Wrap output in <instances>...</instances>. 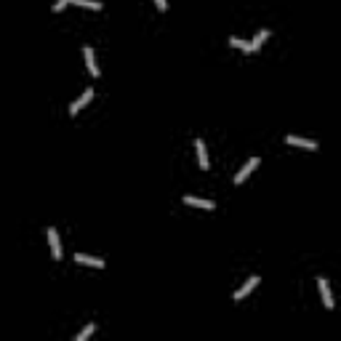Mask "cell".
<instances>
[{"mask_svg": "<svg viewBox=\"0 0 341 341\" xmlns=\"http://www.w3.org/2000/svg\"><path fill=\"white\" fill-rule=\"evenodd\" d=\"M48 243H51V253H54V259H61V240H59V232L51 227L48 229Z\"/></svg>", "mask_w": 341, "mask_h": 341, "instance_id": "obj_5", "label": "cell"}, {"mask_svg": "<svg viewBox=\"0 0 341 341\" xmlns=\"http://www.w3.org/2000/svg\"><path fill=\"white\" fill-rule=\"evenodd\" d=\"M317 288H320V299L325 304V309H333V296H331V288H328L325 277H317Z\"/></svg>", "mask_w": 341, "mask_h": 341, "instance_id": "obj_2", "label": "cell"}, {"mask_svg": "<svg viewBox=\"0 0 341 341\" xmlns=\"http://www.w3.org/2000/svg\"><path fill=\"white\" fill-rule=\"evenodd\" d=\"M83 56H85V64H88V72L94 77H99V67H96V59H94V51L88 48V45H85L83 48Z\"/></svg>", "mask_w": 341, "mask_h": 341, "instance_id": "obj_7", "label": "cell"}, {"mask_svg": "<svg viewBox=\"0 0 341 341\" xmlns=\"http://www.w3.org/2000/svg\"><path fill=\"white\" fill-rule=\"evenodd\" d=\"M288 144L291 147H301V150H317V144L312 139H304V136H288Z\"/></svg>", "mask_w": 341, "mask_h": 341, "instance_id": "obj_6", "label": "cell"}, {"mask_svg": "<svg viewBox=\"0 0 341 341\" xmlns=\"http://www.w3.org/2000/svg\"><path fill=\"white\" fill-rule=\"evenodd\" d=\"M184 203H187V206H195V208H213V203H211V200H203V197H192V195H187V197H184Z\"/></svg>", "mask_w": 341, "mask_h": 341, "instance_id": "obj_10", "label": "cell"}, {"mask_svg": "<svg viewBox=\"0 0 341 341\" xmlns=\"http://www.w3.org/2000/svg\"><path fill=\"white\" fill-rule=\"evenodd\" d=\"M75 261H77V264L96 266V269H101V266H104V261H101V259H94V256H85V253H77V256H75Z\"/></svg>", "mask_w": 341, "mask_h": 341, "instance_id": "obj_8", "label": "cell"}, {"mask_svg": "<svg viewBox=\"0 0 341 341\" xmlns=\"http://www.w3.org/2000/svg\"><path fill=\"white\" fill-rule=\"evenodd\" d=\"M266 38H269V30H261L259 35H256L253 40H251V51H259V48H261V43H264Z\"/></svg>", "mask_w": 341, "mask_h": 341, "instance_id": "obj_11", "label": "cell"}, {"mask_svg": "<svg viewBox=\"0 0 341 341\" xmlns=\"http://www.w3.org/2000/svg\"><path fill=\"white\" fill-rule=\"evenodd\" d=\"M155 3H157V8H160V11L168 8V0H155Z\"/></svg>", "mask_w": 341, "mask_h": 341, "instance_id": "obj_16", "label": "cell"}, {"mask_svg": "<svg viewBox=\"0 0 341 341\" xmlns=\"http://www.w3.org/2000/svg\"><path fill=\"white\" fill-rule=\"evenodd\" d=\"M259 280H261V277H259V275H253V277H251V280H248V283H246V285H243V288H240V291H235V293H232V299H235V301H243V299H246V296H248V293H251V291H253V288H256V285H259Z\"/></svg>", "mask_w": 341, "mask_h": 341, "instance_id": "obj_3", "label": "cell"}, {"mask_svg": "<svg viewBox=\"0 0 341 341\" xmlns=\"http://www.w3.org/2000/svg\"><path fill=\"white\" fill-rule=\"evenodd\" d=\"M96 331V325H85V331L77 333V341H85V339H91V333Z\"/></svg>", "mask_w": 341, "mask_h": 341, "instance_id": "obj_14", "label": "cell"}, {"mask_svg": "<svg viewBox=\"0 0 341 341\" xmlns=\"http://www.w3.org/2000/svg\"><path fill=\"white\" fill-rule=\"evenodd\" d=\"M256 168H259V157H251V160H248L246 166H243V168L235 173V184H243V181L251 176V170H256Z\"/></svg>", "mask_w": 341, "mask_h": 341, "instance_id": "obj_1", "label": "cell"}, {"mask_svg": "<svg viewBox=\"0 0 341 341\" xmlns=\"http://www.w3.org/2000/svg\"><path fill=\"white\" fill-rule=\"evenodd\" d=\"M195 150H197V163H200L203 168H208V150H206V144H203V139L195 141Z\"/></svg>", "mask_w": 341, "mask_h": 341, "instance_id": "obj_9", "label": "cell"}, {"mask_svg": "<svg viewBox=\"0 0 341 341\" xmlns=\"http://www.w3.org/2000/svg\"><path fill=\"white\" fill-rule=\"evenodd\" d=\"M229 45H232V48H240V51H248V54H251V43H248V40H240V38H229Z\"/></svg>", "mask_w": 341, "mask_h": 341, "instance_id": "obj_12", "label": "cell"}, {"mask_svg": "<svg viewBox=\"0 0 341 341\" xmlns=\"http://www.w3.org/2000/svg\"><path fill=\"white\" fill-rule=\"evenodd\" d=\"M72 3L83 5V8H91V11H99V8H101V3H99V0H72Z\"/></svg>", "mask_w": 341, "mask_h": 341, "instance_id": "obj_13", "label": "cell"}, {"mask_svg": "<svg viewBox=\"0 0 341 341\" xmlns=\"http://www.w3.org/2000/svg\"><path fill=\"white\" fill-rule=\"evenodd\" d=\"M67 3H72V0H56V3H54V11H56V14H59V11H64Z\"/></svg>", "mask_w": 341, "mask_h": 341, "instance_id": "obj_15", "label": "cell"}, {"mask_svg": "<svg viewBox=\"0 0 341 341\" xmlns=\"http://www.w3.org/2000/svg\"><path fill=\"white\" fill-rule=\"evenodd\" d=\"M91 99H94V88H85V94L80 96V99H77V101H72V104H70V115H77V112H80Z\"/></svg>", "mask_w": 341, "mask_h": 341, "instance_id": "obj_4", "label": "cell"}]
</instances>
